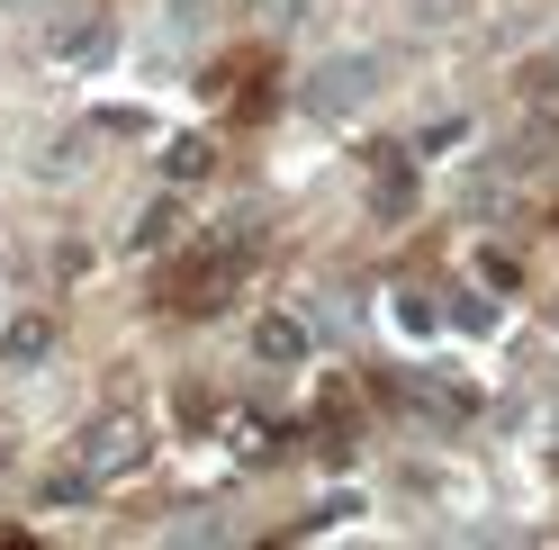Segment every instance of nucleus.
<instances>
[{
    "mask_svg": "<svg viewBox=\"0 0 559 550\" xmlns=\"http://www.w3.org/2000/svg\"><path fill=\"white\" fill-rule=\"evenodd\" d=\"M370 91H379V55H334V63L307 73V109L317 118H353Z\"/></svg>",
    "mask_w": 559,
    "mask_h": 550,
    "instance_id": "nucleus-1",
    "label": "nucleus"
},
{
    "mask_svg": "<svg viewBox=\"0 0 559 550\" xmlns=\"http://www.w3.org/2000/svg\"><path fill=\"white\" fill-rule=\"evenodd\" d=\"M82 469L91 478H135V469H145V425H135L127 406H118V416H99L91 442H82Z\"/></svg>",
    "mask_w": 559,
    "mask_h": 550,
    "instance_id": "nucleus-2",
    "label": "nucleus"
},
{
    "mask_svg": "<svg viewBox=\"0 0 559 550\" xmlns=\"http://www.w3.org/2000/svg\"><path fill=\"white\" fill-rule=\"evenodd\" d=\"M27 171H37V181L46 190H73L82 181V171H91V135H63V145H46L37 163H27Z\"/></svg>",
    "mask_w": 559,
    "mask_h": 550,
    "instance_id": "nucleus-3",
    "label": "nucleus"
},
{
    "mask_svg": "<svg viewBox=\"0 0 559 550\" xmlns=\"http://www.w3.org/2000/svg\"><path fill=\"white\" fill-rule=\"evenodd\" d=\"M46 352H55V325L46 316H19L10 334H0V361H10V370H37Z\"/></svg>",
    "mask_w": 559,
    "mask_h": 550,
    "instance_id": "nucleus-4",
    "label": "nucleus"
},
{
    "mask_svg": "<svg viewBox=\"0 0 559 550\" xmlns=\"http://www.w3.org/2000/svg\"><path fill=\"white\" fill-rule=\"evenodd\" d=\"M253 352H262V361H298V352H307V334H298L289 316H262V325H253Z\"/></svg>",
    "mask_w": 559,
    "mask_h": 550,
    "instance_id": "nucleus-5",
    "label": "nucleus"
},
{
    "mask_svg": "<svg viewBox=\"0 0 559 550\" xmlns=\"http://www.w3.org/2000/svg\"><path fill=\"white\" fill-rule=\"evenodd\" d=\"M163 235H171V199H163V208H145V217H135V235H127V244L145 253V244H163Z\"/></svg>",
    "mask_w": 559,
    "mask_h": 550,
    "instance_id": "nucleus-6",
    "label": "nucleus"
},
{
    "mask_svg": "<svg viewBox=\"0 0 559 550\" xmlns=\"http://www.w3.org/2000/svg\"><path fill=\"white\" fill-rule=\"evenodd\" d=\"M163 163H171V171H181V181H190V171H207V145H199V135H181V145H171Z\"/></svg>",
    "mask_w": 559,
    "mask_h": 550,
    "instance_id": "nucleus-7",
    "label": "nucleus"
},
{
    "mask_svg": "<svg viewBox=\"0 0 559 550\" xmlns=\"http://www.w3.org/2000/svg\"><path fill=\"white\" fill-rule=\"evenodd\" d=\"M0 10H37V0H0Z\"/></svg>",
    "mask_w": 559,
    "mask_h": 550,
    "instance_id": "nucleus-8",
    "label": "nucleus"
},
{
    "mask_svg": "<svg viewBox=\"0 0 559 550\" xmlns=\"http://www.w3.org/2000/svg\"><path fill=\"white\" fill-rule=\"evenodd\" d=\"M542 73H559V46H550V63H542Z\"/></svg>",
    "mask_w": 559,
    "mask_h": 550,
    "instance_id": "nucleus-9",
    "label": "nucleus"
}]
</instances>
